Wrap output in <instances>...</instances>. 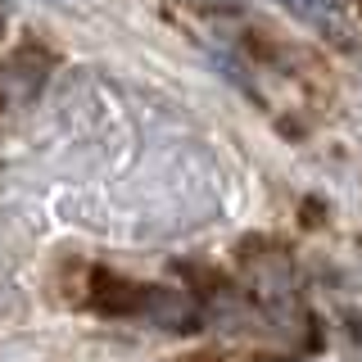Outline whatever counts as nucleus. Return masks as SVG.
Here are the masks:
<instances>
[{
  "label": "nucleus",
  "instance_id": "nucleus-1",
  "mask_svg": "<svg viewBox=\"0 0 362 362\" xmlns=\"http://www.w3.org/2000/svg\"><path fill=\"white\" fill-rule=\"evenodd\" d=\"M50 68H54V54L41 50V45H23V50H14L5 64H0V105H9V109L32 105V100L41 95Z\"/></svg>",
  "mask_w": 362,
  "mask_h": 362
},
{
  "label": "nucleus",
  "instance_id": "nucleus-4",
  "mask_svg": "<svg viewBox=\"0 0 362 362\" xmlns=\"http://www.w3.org/2000/svg\"><path fill=\"white\" fill-rule=\"evenodd\" d=\"M294 18H303L308 28L326 32V37H344L349 32V5L354 0H281Z\"/></svg>",
  "mask_w": 362,
  "mask_h": 362
},
{
  "label": "nucleus",
  "instance_id": "nucleus-3",
  "mask_svg": "<svg viewBox=\"0 0 362 362\" xmlns=\"http://www.w3.org/2000/svg\"><path fill=\"white\" fill-rule=\"evenodd\" d=\"M141 322L158 326V331H173V335H186L204 322V308L190 294L181 290H168V286H150L145 290V303H141Z\"/></svg>",
  "mask_w": 362,
  "mask_h": 362
},
{
  "label": "nucleus",
  "instance_id": "nucleus-2",
  "mask_svg": "<svg viewBox=\"0 0 362 362\" xmlns=\"http://www.w3.org/2000/svg\"><path fill=\"white\" fill-rule=\"evenodd\" d=\"M145 290L141 281L132 276H118L109 267H95L86 276V308L100 313V317H141V303H145Z\"/></svg>",
  "mask_w": 362,
  "mask_h": 362
},
{
  "label": "nucleus",
  "instance_id": "nucleus-5",
  "mask_svg": "<svg viewBox=\"0 0 362 362\" xmlns=\"http://www.w3.org/2000/svg\"><path fill=\"white\" fill-rule=\"evenodd\" d=\"M195 5H240V0H195Z\"/></svg>",
  "mask_w": 362,
  "mask_h": 362
},
{
  "label": "nucleus",
  "instance_id": "nucleus-6",
  "mask_svg": "<svg viewBox=\"0 0 362 362\" xmlns=\"http://www.w3.org/2000/svg\"><path fill=\"white\" fill-rule=\"evenodd\" d=\"M0 32H5V23H0Z\"/></svg>",
  "mask_w": 362,
  "mask_h": 362
}]
</instances>
